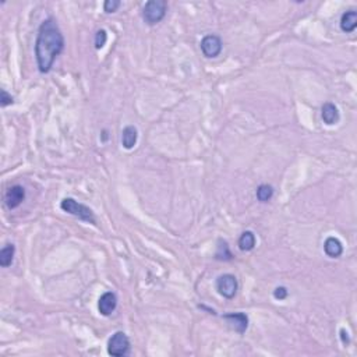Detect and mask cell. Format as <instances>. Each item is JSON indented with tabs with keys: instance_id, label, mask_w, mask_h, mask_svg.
Here are the masks:
<instances>
[{
	"instance_id": "cell-14",
	"label": "cell",
	"mask_w": 357,
	"mask_h": 357,
	"mask_svg": "<svg viewBox=\"0 0 357 357\" xmlns=\"http://www.w3.org/2000/svg\"><path fill=\"white\" fill-rule=\"evenodd\" d=\"M15 254L14 244H6L2 250H0V265L3 268H9L13 264Z\"/></svg>"
},
{
	"instance_id": "cell-15",
	"label": "cell",
	"mask_w": 357,
	"mask_h": 357,
	"mask_svg": "<svg viewBox=\"0 0 357 357\" xmlns=\"http://www.w3.org/2000/svg\"><path fill=\"white\" fill-rule=\"evenodd\" d=\"M256 235L251 230H246L241 233L240 239H239V248L241 251H251L256 247Z\"/></svg>"
},
{
	"instance_id": "cell-7",
	"label": "cell",
	"mask_w": 357,
	"mask_h": 357,
	"mask_svg": "<svg viewBox=\"0 0 357 357\" xmlns=\"http://www.w3.org/2000/svg\"><path fill=\"white\" fill-rule=\"evenodd\" d=\"M25 200V190L23 186L20 184H15V186H11L10 188H7V191L5 194V204L6 207L9 209H15L19 208L23 201Z\"/></svg>"
},
{
	"instance_id": "cell-2",
	"label": "cell",
	"mask_w": 357,
	"mask_h": 357,
	"mask_svg": "<svg viewBox=\"0 0 357 357\" xmlns=\"http://www.w3.org/2000/svg\"><path fill=\"white\" fill-rule=\"evenodd\" d=\"M60 208H62V211H64V212L81 219L82 222L97 225V218H95V213H94L91 208L84 205V204L78 203L74 198H64L62 203H60Z\"/></svg>"
},
{
	"instance_id": "cell-19",
	"label": "cell",
	"mask_w": 357,
	"mask_h": 357,
	"mask_svg": "<svg viewBox=\"0 0 357 357\" xmlns=\"http://www.w3.org/2000/svg\"><path fill=\"white\" fill-rule=\"evenodd\" d=\"M120 6H121L120 0H106V2L103 3V10H105V13L111 14V13L117 11V9H119Z\"/></svg>"
},
{
	"instance_id": "cell-17",
	"label": "cell",
	"mask_w": 357,
	"mask_h": 357,
	"mask_svg": "<svg viewBox=\"0 0 357 357\" xmlns=\"http://www.w3.org/2000/svg\"><path fill=\"white\" fill-rule=\"evenodd\" d=\"M257 200L261 203H268L274 195V187L271 184H261L256 191Z\"/></svg>"
},
{
	"instance_id": "cell-11",
	"label": "cell",
	"mask_w": 357,
	"mask_h": 357,
	"mask_svg": "<svg viewBox=\"0 0 357 357\" xmlns=\"http://www.w3.org/2000/svg\"><path fill=\"white\" fill-rule=\"evenodd\" d=\"M321 117L325 124L332 126L339 121L338 108L333 105L332 102H325L321 108Z\"/></svg>"
},
{
	"instance_id": "cell-6",
	"label": "cell",
	"mask_w": 357,
	"mask_h": 357,
	"mask_svg": "<svg viewBox=\"0 0 357 357\" xmlns=\"http://www.w3.org/2000/svg\"><path fill=\"white\" fill-rule=\"evenodd\" d=\"M200 48H201V52L204 53V56L208 59L218 58L221 52H222L223 44L222 39L219 38L218 35H205L203 39H201V44H200Z\"/></svg>"
},
{
	"instance_id": "cell-21",
	"label": "cell",
	"mask_w": 357,
	"mask_h": 357,
	"mask_svg": "<svg viewBox=\"0 0 357 357\" xmlns=\"http://www.w3.org/2000/svg\"><path fill=\"white\" fill-rule=\"evenodd\" d=\"M288 295H289V290L286 289L285 286H278L274 290V297L276 300H285L288 297Z\"/></svg>"
},
{
	"instance_id": "cell-9",
	"label": "cell",
	"mask_w": 357,
	"mask_h": 357,
	"mask_svg": "<svg viewBox=\"0 0 357 357\" xmlns=\"http://www.w3.org/2000/svg\"><path fill=\"white\" fill-rule=\"evenodd\" d=\"M223 319H226L229 327L235 329L237 333H244L248 328V317L244 313H229L223 315Z\"/></svg>"
},
{
	"instance_id": "cell-8",
	"label": "cell",
	"mask_w": 357,
	"mask_h": 357,
	"mask_svg": "<svg viewBox=\"0 0 357 357\" xmlns=\"http://www.w3.org/2000/svg\"><path fill=\"white\" fill-rule=\"evenodd\" d=\"M117 307V296L113 292H105L98 300V310L103 317H109Z\"/></svg>"
},
{
	"instance_id": "cell-4",
	"label": "cell",
	"mask_w": 357,
	"mask_h": 357,
	"mask_svg": "<svg viewBox=\"0 0 357 357\" xmlns=\"http://www.w3.org/2000/svg\"><path fill=\"white\" fill-rule=\"evenodd\" d=\"M108 353L115 357L127 356L130 353V339L123 331H117L109 338Z\"/></svg>"
},
{
	"instance_id": "cell-20",
	"label": "cell",
	"mask_w": 357,
	"mask_h": 357,
	"mask_svg": "<svg viewBox=\"0 0 357 357\" xmlns=\"http://www.w3.org/2000/svg\"><path fill=\"white\" fill-rule=\"evenodd\" d=\"M13 103H14V98L11 97L6 90H2V98H0V105H2V108L9 106V105H13Z\"/></svg>"
},
{
	"instance_id": "cell-10",
	"label": "cell",
	"mask_w": 357,
	"mask_h": 357,
	"mask_svg": "<svg viewBox=\"0 0 357 357\" xmlns=\"http://www.w3.org/2000/svg\"><path fill=\"white\" fill-rule=\"evenodd\" d=\"M138 140V131L134 126H126L121 131V145L126 150H133Z\"/></svg>"
},
{
	"instance_id": "cell-18",
	"label": "cell",
	"mask_w": 357,
	"mask_h": 357,
	"mask_svg": "<svg viewBox=\"0 0 357 357\" xmlns=\"http://www.w3.org/2000/svg\"><path fill=\"white\" fill-rule=\"evenodd\" d=\"M108 41V34L105 29H99L97 32V35H95V49H102L103 46H105V44H106Z\"/></svg>"
},
{
	"instance_id": "cell-23",
	"label": "cell",
	"mask_w": 357,
	"mask_h": 357,
	"mask_svg": "<svg viewBox=\"0 0 357 357\" xmlns=\"http://www.w3.org/2000/svg\"><path fill=\"white\" fill-rule=\"evenodd\" d=\"M102 141H106L108 140V131L106 130H103L102 131Z\"/></svg>"
},
{
	"instance_id": "cell-12",
	"label": "cell",
	"mask_w": 357,
	"mask_h": 357,
	"mask_svg": "<svg viewBox=\"0 0 357 357\" xmlns=\"http://www.w3.org/2000/svg\"><path fill=\"white\" fill-rule=\"evenodd\" d=\"M324 251H325V254H327L329 258H339L343 253L342 243H341V240L336 239V237H328V239L325 240V243H324Z\"/></svg>"
},
{
	"instance_id": "cell-13",
	"label": "cell",
	"mask_w": 357,
	"mask_h": 357,
	"mask_svg": "<svg viewBox=\"0 0 357 357\" xmlns=\"http://www.w3.org/2000/svg\"><path fill=\"white\" fill-rule=\"evenodd\" d=\"M339 25H341V29L343 32H348V34L353 32L357 27V11H354V10L345 11L341 17Z\"/></svg>"
},
{
	"instance_id": "cell-1",
	"label": "cell",
	"mask_w": 357,
	"mask_h": 357,
	"mask_svg": "<svg viewBox=\"0 0 357 357\" xmlns=\"http://www.w3.org/2000/svg\"><path fill=\"white\" fill-rule=\"evenodd\" d=\"M64 49V38L58 21L53 17H49L39 25L38 37L35 42V58L38 70L46 74L52 70L55 60Z\"/></svg>"
},
{
	"instance_id": "cell-22",
	"label": "cell",
	"mask_w": 357,
	"mask_h": 357,
	"mask_svg": "<svg viewBox=\"0 0 357 357\" xmlns=\"http://www.w3.org/2000/svg\"><path fill=\"white\" fill-rule=\"evenodd\" d=\"M341 335H342V341H343V343H345V345H346V343H349L348 332H346L345 329H341Z\"/></svg>"
},
{
	"instance_id": "cell-5",
	"label": "cell",
	"mask_w": 357,
	"mask_h": 357,
	"mask_svg": "<svg viewBox=\"0 0 357 357\" xmlns=\"http://www.w3.org/2000/svg\"><path fill=\"white\" fill-rule=\"evenodd\" d=\"M239 289L237 278L232 274H223L217 279V290L219 295L225 299H233Z\"/></svg>"
},
{
	"instance_id": "cell-3",
	"label": "cell",
	"mask_w": 357,
	"mask_h": 357,
	"mask_svg": "<svg viewBox=\"0 0 357 357\" xmlns=\"http://www.w3.org/2000/svg\"><path fill=\"white\" fill-rule=\"evenodd\" d=\"M168 11V3L165 0H150L142 9V19L148 25H155L165 19Z\"/></svg>"
},
{
	"instance_id": "cell-16",
	"label": "cell",
	"mask_w": 357,
	"mask_h": 357,
	"mask_svg": "<svg viewBox=\"0 0 357 357\" xmlns=\"http://www.w3.org/2000/svg\"><path fill=\"white\" fill-rule=\"evenodd\" d=\"M215 258L221 261H230L233 258L232 253H230V248L227 246V241L221 240L218 241V248H217V254H215Z\"/></svg>"
}]
</instances>
